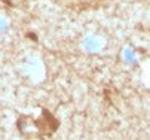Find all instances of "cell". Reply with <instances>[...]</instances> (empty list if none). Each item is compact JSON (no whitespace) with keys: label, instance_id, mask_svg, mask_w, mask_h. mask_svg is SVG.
I'll use <instances>...</instances> for the list:
<instances>
[{"label":"cell","instance_id":"obj_1","mask_svg":"<svg viewBox=\"0 0 150 140\" xmlns=\"http://www.w3.org/2000/svg\"><path fill=\"white\" fill-rule=\"evenodd\" d=\"M34 124L39 127V130L42 131V134H46V136H51L54 131H57L59 122L54 118V115L49 112V110H45L42 112V118L34 121Z\"/></svg>","mask_w":150,"mask_h":140},{"label":"cell","instance_id":"obj_2","mask_svg":"<svg viewBox=\"0 0 150 140\" xmlns=\"http://www.w3.org/2000/svg\"><path fill=\"white\" fill-rule=\"evenodd\" d=\"M28 37H30V39H33V41H36V39H37L34 34H28Z\"/></svg>","mask_w":150,"mask_h":140}]
</instances>
